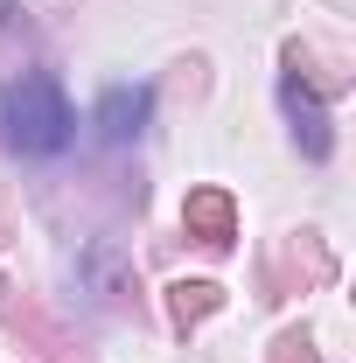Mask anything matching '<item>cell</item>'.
<instances>
[{
	"mask_svg": "<svg viewBox=\"0 0 356 363\" xmlns=\"http://www.w3.org/2000/svg\"><path fill=\"white\" fill-rule=\"evenodd\" d=\"M70 133H77V119H70L56 77H21L0 91V140L14 154H63Z\"/></svg>",
	"mask_w": 356,
	"mask_h": 363,
	"instance_id": "6da1fadb",
	"label": "cell"
},
{
	"mask_svg": "<svg viewBox=\"0 0 356 363\" xmlns=\"http://www.w3.org/2000/svg\"><path fill=\"white\" fill-rule=\"evenodd\" d=\"M140 119H147V91H105V105H98V126H105V140H133Z\"/></svg>",
	"mask_w": 356,
	"mask_h": 363,
	"instance_id": "7a4b0ae2",
	"label": "cell"
},
{
	"mask_svg": "<svg viewBox=\"0 0 356 363\" xmlns=\"http://www.w3.org/2000/svg\"><path fill=\"white\" fill-rule=\"evenodd\" d=\"M287 105H294V119L308 126V154H328V126H321V105H314L308 91H294V84H287Z\"/></svg>",
	"mask_w": 356,
	"mask_h": 363,
	"instance_id": "3957f363",
	"label": "cell"
}]
</instances>
